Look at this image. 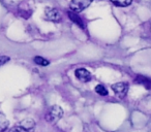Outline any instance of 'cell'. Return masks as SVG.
I'll list each match as a JSON object with an SVG mask.
<instances>
[{"instance_id":"5b68a950","label":"cell","mask_w":151,"mask_h":132,"mask_svg":"<svg viewBox=\"0 0 151 132\" xmlns=\"http://www.w3.org/2000/svg\"><path fill=\"white\" fill-rule=\"evenodd\" d=\"M75 74H76V78L83 83H88L89 81H91V73L87 69H85V68H79V69H77Z\"/></svg>"},{"instance_id":"ba28073f","label":"cell","mask_w":151,"mask_h":132,"mask_svg":"<svg viewBox=\"0 0 151 132\" xmlns=\"http://www.w3.org/2000/svg\"><path fill=\"white\" fill-rule=\"evenodd\" d=\"M9 120L2 113H0V132H3L9 127Z\"/></svg>"},{"instance_id":"9c48e42d","label":"cell","mask_w":151,"mask_h":132,"mask_svg":"<svg viewBox=\"0 0 151 132\" xmlns=\"http://www.w3.org/2000/svg\"><path fill=\"white\" fill-rule=\"evenodd\" d=\"M34 125H35V122L33 121V120L31 119H25L24 121H22L21 123H20V126H22V127H24L26 130H31L32 128L34 127Z\"/></svg>"},{"instance_id":"52a82bcc","label":"cell","mask_w":151,"mask_h":132,"mask_svg":"<svg viewBox=\"0 0 151 132\" xmlns=\"http://www.w3.org/2000/svg\"><path fill=\"white\" fill-rule=\"evenodd\" d=\"M134 82L139 85H142L144 86L146 89H151V80H149L148 78L146 76H138L134 80Z\"/></svg>"},{"instance_id":"3957f363","label":"cell","mask_w":151,"mask_h":132,"mask_svg":"<svg viewBox=\"0 0 151 132\" xmlns=\"http://www.w3.org/2000/svg\"><path fill=\"white\" fill-rule=\"evenodd\" d=\"M112 90L116 94L118 98H124L127 94L128 91V85L126 83H116L112 86Z\"/></svg>"},{"instance_id":"277c9868","label":"cell","mask_w":151,"mask_h":132,"mask_svg":"<svg viewBox=\"0 0 151 132\" xmlns=\"http://www.w3.org/2000/svg\"><path fill=\"white\" fill-rule=\"evenodd\" d=\"M45 18L48 21L59 22L61 20V14L57 9L54 7H47L45 9Z\"/></svg>"},{"instance_id":"6da1fadb","label":"cell","mask_w":151,"mask_h":132,"mask_svg":"<svg viewBox=\"0 0 151 132\" xmlns=\"http://www.w3.org/2000/svg\"><path fill=\"white\" fill-rule=\"evenodd\" d=\"M63 116V111L60 106L58 105H54L50 108V111L47 113V121H49L50 123L55 124L56 122H58L59 120L62 118Z\"/></svg>"},{"instance_id":"30bf717a","label":"cell","mask_w":151,"mask_h":132,"mask_svg":"<svg viewBox=\"0 0 151 132\" xmlns=\"http://www.w3.org/2000/svg\"><path fill=\"white\" fill-rule=\"evenodd\" d=\"M111 2L117 6H128L132 2V0H111Z\"/></svg>"},{"instance_id":"8992f818","label":"cell","mask_w":151,"mask_h":132,"mask_svg":"<svg viewBox=\"0 0 151 132\" xmlns=\"http://www.w3.org/2000/svg\"><path fill=\"white\" fill-rule=\"evenodd\" d=\"M67 15H68L69 19L71 20V21L73 22L75 24H77V25L79 26V27L81 28V29H84L85 26H84V22H83V20L81 19L80 17H79L78 15L76 13H73V11H68L67 13Z\"/></svg>"},{"instance_id":"8fae6325","label":"cell","mask_w":151,"mask_h":132,"mask_svg":"<svg viewBox=\"0 0 151 132\" xmlns=\"http://www.w3.org/2000/svg\"><path fill=\"white\" fill-rule=\"evenodd\" d=\"M95 92H96L97 94L101 95V96L108 95V90L105 88V86H103V85H97V86L95 87Z\"/></svg>"},{"instance_id":"7c38bea8","label":"cell","mask_w":151,"mask_h":132,"mask_svg":"<svg viewBox=\"0 0 151 132\" xmlns=\"http://www.w3.org/2000/svg\"><path fill=\"white\" fill-rule=\"evenodd\" d=\"M34 62H35L37 65H40V66H47V65H49V61L46 60L45 58H42V57H40V56L34 58Z\"/></svg>"},{"instance_id":"5bb4252c","label":"cell","mask_w":151,"mask_h":132,"mask_svg":"<svg viewBox=\"0 0 151 132\" xmlns=\"http://www.w3.org/2000/svg\"><path fill=\"white\" fill-rule=\"evenodd\" d=\"M9 58L6 56H2V57H0V66H2L3 64H5L6 62H9Z\"/></svg>"},{"instance_id":"4fadbf2b","label":"cell","mask_w":151,"mask_h":132,"mask_svg":"<svg viewBox=\"0 0 151 132\" xmlns=\"http://www.w3.org/2000/svg\"><path fill=\"white\" fill-rule=\"evenodd\" d=\"M9 132H28V130H26L24 127H22V126H15V127H13L11 130H9Z\"/></svg>"},{"instance_id":"7a4b0ae2","label":"cell","mask_w":151,"mask_h":132,"mask_svg":"<svg viewBox=\"0 0 151 132\" xmlns=\"http://www.w3.org/2000/svg\"><path fill=\"white\" fill-rule=\"evenodd\" d=\"M91 2L92 0H71L69 7L73 13H81L85 9H87L91 4Z\"/></svg>"}]
</instances>
